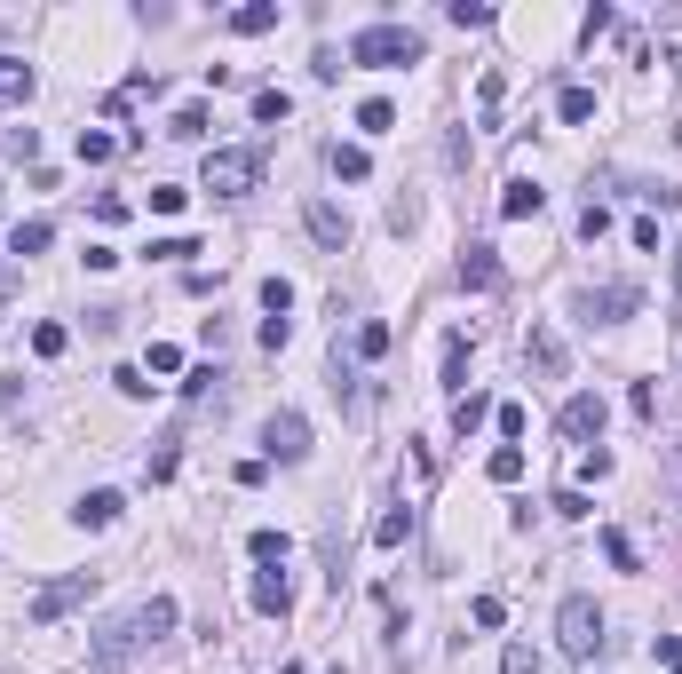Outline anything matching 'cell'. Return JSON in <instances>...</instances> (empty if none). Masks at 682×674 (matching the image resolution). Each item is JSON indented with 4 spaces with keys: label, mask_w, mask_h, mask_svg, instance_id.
I'll return each instance as SVG.
<instances>
[{
    "label": "cell",
    "mask_w": 682,
    "mask_h": 674,
    "mask_svg": "<svg viewBox=\"0 0 682 674\" xmlns=\"http://www.w3.org/2000/svg\"><path fill=\"white\" fill-rule=\"evenodd\" d=\"M421 56H429V40L413 24H365V32H349V64H365V72H405Z\"/></svg>",
    "instance_id": "6da1fadb"
},
{
    "label": "cell",
    "mask_w": 682,
    "mask_h": 674,
    "mask_svg": "<svg viewBox=\"0 0 682 674\" xmlns=\"http://www.w3.org/2000/svg\"><path fill=\"white\" fill-rule=\"evenodd\" d=\"M254 183H262V151H246V143L207 151V167H199V191H215V199H246Z\"/></svg>",
    "instance_id": "7a4b0ae2"
},
{
    "label": "cell",
    "mask_w": 682,
    "mask_h": 674,
    "mask_svg": "<svg viewBox=\"0 0 682 674\" xmlns=\"http://www.w3.org/2000/svg\"><path fill=\"white\" fill-rule=\"evenodd\" d=\"M135 659H143V619H135V611H119V619H104V627L88 635V667L96 674H127Z\"/></svg>",
    "instance_id": "3957f363"
},
{
    "label": "cell",
    "mask_w": 682,
    "mask_h": 674,
    "mask_svg": "<svg viewBox=\"0 0 682 674\" xmlns=\"http://www.w3.org/2000/svg\"><path fill=\"white\" fill-rule=\"evenodd\" d=\"M556 651H564V659H595V651H603V611H595V595H564V611H556Z\"/></svg>",
    "instance_id": "277c9868"
},
{
    "label": "cell",
    "mask_w": 682,
    "mask_h": 674,
    "mask_svg": "<svg viewBox=\"0 0 682 674\" xmlns=\"http://www.w3.org/2000/svg\"><path fill=\"white\" fill-rule=\"evenodd\" d=\"M88 595H96V571H64V579H48V587L24 603V619H32V627H56V619H64V611H80Z\"/></svg>",
    "instance_id": "5b68a950"
},
{
    "label": "cell",
    "mask_w": 682,
    "mask_h": 674,
    "mask_svg": "<svg viewBox=\"0 0 682 674\" xmlns=\"http://www.w3.org/2000/svg\"><path fill=\"white\" fill-rule=\"evenodd\" d=\"M571 310H579L587 326H619V318H635V310H643V286H627V278H619V286H587Z\"/></svg>",
    "instance_id": "8992f818"
},
{
    "label": "cell",
    "mask_w": 682,
    "mask_h": 674,
    "mask_svg": "<svg viewBox=\"0 0 682 674\" xmlns=\"http://www.w3.org/2000/svg\"><path fill=\"white\" fill-rule=\"evenodd\" d=\"M262 460H286V468L310 460V421H302V413H270V421H262Z\"/></svg>",
    "instance_id": "52a82bcc"
},
{
    "label": "cell",
    "mask_w": 682,
    "mask_h": 674,
    "mask_svg": "<svg viewBox=\"0 0 682 674\" xmlns=\"http://www.w3.org/2000/svg\"><path fill=\"white\" fill-rule=\"evenodd\" d=\"M603 421H611V405H603L595 389H579V397H571L564 413H556V429H564L571 445H587V452H595V437H603Z\"/></svg>",
    "instance_id": "ba28073f"
},
{
    "label": "cell",
    "mask_w": 682,
    "mask_h": 674,
    "mask_svg": "<svg viewBox=\"0 0 682 674\" xmlns=\"http://www.w3.org/2000/svg\"><path fill=\"white\" fill-rule=\"evenodd\" d=\"M524 357H532V373H540V381H564V373H571L564 334H556V326H540V318H532V334H524Z\"/></svg>",
    "instance_id": "9c48e42d"
},
{
    "label": "cell",
    "mask_w": 682,
    "mask_h": 674,
    "mask_svg": "<svg viewBox=\"0 0 682 674\" xmlns=\"http://www.w3.org/2000/svg\"><path fill=\"white\" fill-rule=\"evenodd\" d=\"M302 223H310V238H318L326 254L349 246V207H334V199H310V207H302Z\"/></svg>",
    "instance_id": "30bf717a"
},
{
    "label": "cell",
    "mask_w": 682,
    "mask_h": 674,
    "mask_svg": "<svg viewBox=\"0 0 682 674\" xmlns=\"http://www.w3.org/2000/svg\"><path fill=\"white\" fill-rule=\"evenodd\" d=\"M254 611L262 619H294V579L286 571H254Z\"/></svg>",
    "instance_id": "8fae6325"
},
{
    "label": "cell",
    "mask_w": 682,
    "mask_h": 674,
    "mask_svg": "<svg viewBox=\"0 0 682 674\" xmlns=\"http://www.w3.org/2000/svg\"><path fill=\"white\" fill-rule=\"evenodd\" d=\"M540 207H548V191H540L532 175H508V191H500V215H508V223H532Z\"/></svg>",
    "instance_id": "7c38bea8"
},
{
    "label": "cell",
    "mask_w": 682,
    "mask_h": 674,
    "mask_svg": "<svg viewBox=\"0 0 682 674\" xmlns=\"http://www.w3.org/2000/svg\"><path fill=\"white\" fill-rule=\"evenodd\" d=\"M460 286H468V294H492V286H500V254H492V246H468V254H460Z\"/></svg>",
    "instance_id": "4fadbf2b"
},
{
    "label": "cell",
    "mask_w": 682,
    "mask_h": 674,
    "mask_svg": "<svg viewBox=\"0 0 682 674\" xmlns=\"http://www.w3.org/2000/svg\"><path fill=\"white\" fill-rule=\"evenodd\" d=\"M119 508H127L119 492H80V508H72V524H80V532H104V524H119Z\"/></svg>",
    "instance_id": "5bb4252c"
},
{
    "label": "cell",
    "mask_w": 682,
    "mask_h": 674,
    "mask_svg": "<svg viewBox=\"0 0 682 674\" xmlns=\"http://www.w3.org/2000/svg\"><path fill=\"white\" fill-rule=\"evenodd\" d=\"M48 246H56V223H40V215H32V223H16V230H8V254H16V262H32V254H48Z\"/></svg>",
    "instance_id": "9a60e30c"
},
{
    "label": "cell",
    "mask_w": 682,
    "mask_h": 674,
    "mask_svg": "<svg viewBox=\"0 0 682 674\" xmlns=\"http://www.w3.org/2000/svg\"><path fill=\"white\" fill-rule=\"evenodd\" d=\"M230 32H246V40L278 32V0H246V8H230Z\"/></svg>",
    "instance_id": "2e32d148"
},
{
    "label": "cell",
    "mask_w": 682,
    "mask_h": 674,
    "mask_svg": "<svg viewBox=\"0 0 682 674\" xmlns=\"http://www.w3.org/2000/svg\"><path fill=\"white\" fill-rule=\"evenodd\" d=\"M135 619H143V643H159V635H175V595H151V603H135Z\"/></svg>",
    "instance_id": "e0dca14e"
},
{
    "label": "cell",
    "mask_w": 682,
    "mask_h": 674,
    "mask_svg": "<svg viewBox=\"0 0 682 674\" xmlns=\"http://www.w3.org/2000/svg\"><path fill=\"white\" fill-rule=\"evenodd\" d=\"M246 556L262 563V571H286V556H294V540H286V532H270V524H262V532H254V540H246Z\"/></svg>",
    "instance_id": "ac0fdd59"
},
{
    "label": "cell",
    "mask_w": 682,
    "mask_h": 674,
    "mask_svg": "<svg viewBox=\"0 0 682 674\" xmlns=\"http://www.w3.org/2000/svg\"><path fill=\"white\" fill-rule=\"evenodd\" d=\"M326 159H334V175H341V183H365V175H373V151H365V143H334Z\"/></svg>",
    "instance_id": "d6986e66"
},
{
    "label": "cell",
    "mask_w": 682,
    "mask_h": 674,
    "mask_svg": "<svg viewBox=\"0 0 682 674\" xmlns=\"http://www.w3.org/2000/svg\"><path fill=\"white\" fill-rule=\"evenodd\" d=\"M32 96V64L24 56H0V104H24Z\"/></svg>",
    "instance_id": "ffe728a7"
},
{
    "label": "cell",
    "mask_w": 682,
    "mask_h": 674,
    "mask_svg": "<svg viewBox=\"0 0 682 674\" xmlns=\"http://www.w3.org/2000/svg\"><path fill=\"white\" fill-rule=\"evenodd\" d=\"M246 112H254V127H278V119L294 112V96H286V88H254V104H246Z\"/></svg>",
    "instance_id": "44dd1931"
},
{
    "label": "cell",
    "mask_w": 682,
    "mask_h": 674,
    "mask_svg": "<svg viewBox=\"0 0 682 674\" xmlns=\"http://www.w3.org/2000/svg\"><path fill=\"white\" fill-rule=\"evenodd\" d=\"M413 540V508H389L381 524H373V548H405Z\"/></svg>",
    "instance_id": "7402d4cb"
},
{
    "label": "cell",
    "mask_w": 682,
    "mask_h": 674,
    "mask_svg": "<svg viewBox=\"0 0 682 674\" xmlns=\"http://www.w3.org/2000/svg\"><path fill=\"white\" fill-rule=\"evenodd\" d=\"M104 159H119V135H104V127H80V167H104Z\"/></svg>",
    "instance_id": "603a6c76"
},
{
    "label": "cell",
    "mask_w": 682,
    "mask_h": 674,
    "mask_svg": "<svg viewBox=\"0 0 682 674\" xmlns=\"http://www.w3.org/2000/svg\"><path fill=\"white\" fill-rule=\"evenodd\" d=\"M445 389H453V397H468V341H445Z\"/></svg>",
    "instance_id": "cb8c5ba5"
},
{
    "label": "cell",
    "mask_w": 682,
    "mask_h": 674,
    "mask_svg": "<svg viewBox=\"0 0 682 674\" xmlns=\"http://www.w3.org/2000/svg\"><path fill=\"white\" fill-rule=\"evenodd\" d=\"M556 112H564L571 127H587V119H595V88H564V96H556Z\"/></svg>",
    "instance_id": "d4e9b609"
},
{
    "label": "cell",
    "mask_w": 682,
    "mask_h": 674,
    "mask_svg": "<svg viewBox=\"0 0 682 674\" xmlns=\"http://www.w3.org/2000/svg\"><path fill=\"white\" fill-rule=\"evenodd\" d=\"M484 468H492V484H516V476H524V445H500Z\"/></svg>",
    "instance_id": "484cf974"
},
{
    "label": "cell",
    "mask_w": 682,
    "mask_h": 674,
    "mask_svg": "<svg viewBox=\"0 0 682 674\" xmlns=\"http://www.w3.org/2000/svg\"><path fill=\"white\" fill-rule=\"evenodd\" d=\"M167 135H183V143H199V135H207V104H183V112L167 119Z\"/></svg>",
    "instance_id": "4316f807"
},
{
    "label": "cell",
    "mask_w": 682,
    "mask_h": 674,
    "mask_svg": "<svg viewBox=\"0 0 682 674\" xmlns=\"http://www.w3.org/2000/svg\"><path fill=\"white\" fill-rule=\"evenodd\" d=\"M476 421H492V405H484V397H476V389H468V397H453V429H460V437H468V429H476Z\"/></svg>",
    "instance_id": "83f0119b"
},
{
    "label": "cell",
    "mask_w": 682,
    "mask_h": 674,
    "mask_svg": "<svg viewBox=\"0 0 682 674\" xmlns=\"http://www.w3.org/2000/svg\"><path fill=\"white\" fill-rule=\"evenodd\" d=\"M357 127H365V135H389V127H397V104H381V96L357 104Z\"/></svg>",
    "instance_id": "f1b7e54d"
},
{
    "label": "cell",
    "mask_w": 682,
    "mask_h": 674,
    "mask_svg": "<svg viewBox=\"0 0 682 674\" xmlns=\"http://www.w3.org/2000/svg\"><path fill=\"white\" fill-rule=\"evenodd\" d=\"M389 326H381V318H365V326H357V357H389Z\"/></svg>",
    "instance_id": "f546056e"
},
{
    "label": "cell",
    "mask_w": 682,
    "mask_h": 674,
    "mask_svg": "<svg viewBox=\"0 0 682 674\" xmlns=\"http://www.w3.org/2000/svg\"><path fill=\"white\" fill-rule=\"evenodd\" d=\"M191 254H199V238H183V230L175 238H151V262H191Z\"/></svg>",
    "instance_id": "4dcf8cb0"
},
{
    "label": "cell",
    "mask_w": 682,
    "mask_h": 674,
    "mask_svg": "<svg viewBox=\"0 0 682 674\" xmlns=\"http://www.w3.org/2000/svg\"><path fill=\"white\" fill-rule=\"evenodd\" d=\"M294 310V286L286 278H262V318H286Z\"/></svg>",
    "instance_id": "1f68e13d"
},
{
    "label": "cell",
    "mask_w": 682,
    "mask_h": 674,
    "mask_svg": "<svg viewBox=\"0 0 682 674\" xmlns=\"http://www.w3.org/2000/svg\"><path fill=\"white\" fill-rule=\"evenodd\" d=\"M183 397H191V405H207V397H223V373H215V365H199V373L183 381Z\"/></svg>",
    "instance_id": "d6a6232c"
},
{
    "label": "cell",
    "mask_w": 682,
    "mask_h": 674,
    "mask_svg": "<svg viewBox=\"0 0 682 674\" xmlns=\"http://www.w3.org/2000/svg\"><path fill=\"white\" fill-rule=\"evenodd\" d=\"M64 341H72V334L48 318V326H32V357H64Z\"/></svg>",
    "instance_id": "836d02e7"
},
{
    "label": "cell",
    "mask_w": 682,
    "mask_h": 674,
    "mask_svg": "<svg viewBox=\"0 0 682 674\" xmlns=\"http://www.w3.org/2000/svg\"><path fill=\"white\" fill-rule=\"evenodd\" d=\"M500 674H540V651H532V643H508V651H500Z\"/></svg>",
    "instance_id": "e575fe53"
},
{
    "label": "cell",
    "mask_w": 682,
    "mask_h": 674,
    "mask_svg": "<svg viewBox=\"0 0 682 674\" xmlns=\"http://www.w3.org/2000/svg\"><path fill=\"white\" fill-rule=\"evenodd\" d=\"M183 199H191L183 183H151V215H183Z\"/></svg>",
    "instance_id": "d590c367"
},
{
    "label": "cell",
    "mask_w": 682,
    "mask_h": 674,
    "mask_svg": "<svg viewBox=\"0 0 682 674\" xmlns=\"http://www.w3.org/2000/svg\"><path fill=\"white\" fill-rule=\"evenodd\" d=\"M468 619H476V627H508V603H500V595H476Z\"/></svg>",
    "instance_id": "8d00e7d4"
},
{
    "label": "cell",
    "mask_w": 682,
    "mask_h": 674,
    "mask_svg": "<svg viewBox=\"0 0 682 674\" xmlns=\"http://www.w3.org/2000/svg\"><path fill=\"white\" fill-rule=\"evenodd\" d=\"M603 556L619 563V571H635V540H627V532H619V524H611V532H603Z\"/></svg>",
    "instance_id": "74e56055"
},
{
    "label": "cell",
    "mask_w": 682,
    "mask_h": 674,
    "mask_svg": "<svg viewBox=\"0 0 682 674\" xmlns=\"http://www.w3.org/2000/svg\"><path fill=\"white\" fill-rule=\"evenodd\" d=\"M603 230H611V207H603V199H587V207H579V238H603Z\"/></svg>",
    "instance_id": "f35d334b"
},
{
    "label": "cell",
    "mask_w": 682,
    "mask_h": 674,
    "mask_svg": "<svg viewBox=\"0 0 682 674\" xmlns=\"http://www.w3.org/2000/svg\"><path fill=\"white\" fill-rule=\"evenodd\" d=\"M627 405H635V421H659V389H651V381H635V389H627Z\"/></svg>",
    "instance_id": "ab89813d"
},
{
    "label": "cell",
    "mask_w": 682,
    "mask_h": 674,
    "mask_svg": "<svg viewBox=\"0 0 682 674\" xmlns=\"http://www.w3.org/2000/svg\"><path fill=\"white\" fill-rule=\"evenodd\" d=\"M492 421H500V437H508V445H516V437H524V429H532V413H524V405H500V413H492Z\"/></svg>",
    "instance_id": "60d3db41"
},
{
    "label": "cell",
    "mask_w": 682,
    "mask_h": 674,
    "mask_svg": "<svg viewBox=\"0 0 682 674\" xmlns=\"http://www.w3.org/2000/svg\"><path fill=\"white\" fill-rule=\"evenodd\" d=\"M500 96H508V80H500V72H484V88H476V112L492 119V112H500Z\"/></svg>",
    "instance_id": "b9f144b4"
},
{
    "label": "cell",
    "mask_w": 682,
    "mask_h": 674,
    "mask_svg": "<svg viewBox=\"0 0 682 674\" xmlns=\"http://www.w3.org/2000/svg\"><path fill=\"white\" fill-rule=\"evenodd\" d=\"M651 659H659L667 674H682V635H659V643H651Z\"/></svg>",
    "instance_id": "7bdbcfd3"
},
{
    "label": "cell",
    "mask_w": 682,
    "mask_h": 674,
    "mask_svg": "<svg viewBox=\"0 0 682 674\" xmlns=\"http://www.w3.org/2000/svg\"><path fill=\"white\" fill-rule=\"evenodd\" d=\"M151 373H183V349L175 341H151Z\"/></svg>",
    "instance_id": "ee69618b"
},
{
    "label": "cell",
    "mask_w": 682,
    "mask_h": 674,
    "mask_svg": "<svg viewBox=\"0 0 682 674\" xmlns=\"http://www.w3.org/2000/svg\"><path fill=\"white\" fill-rule=\"evenodd\" d=\"M112 381H119V397H151V381H143V365H119Z\"/></svg>",
    "instance_id": "f6af8a7d"
},
{
    "label": "cell",
    "mask_w": 682,
    "mask_h": 674,
    "mask_svg": "<svg viewBox=\"0 0 682 674\" xmlns=\"http://www.w3.org/2000/svg\"><path fill=\"white\" fill-rule=\"evenodd\" d=\"M556 516H571V524H579V516H595V500H587V492H556Z\"/></svg>",
    "instance_id": "bcb514c9"
},
{
    "label": "cell",
    "mask_w": 682,
    "mask_h": 674,
    "mask_svg": "<svg viewBox=\"0 0 682 674\" xmlns=\"http://www.w3.org/2000/svg\"><path fill=\"white\" fill-rule=\"evenodd\" d=\"M294 341V318H262V349H286Z\"/></svg>",
    "instance_id": "7dc6e473"
},
{
    "label": "cell",
    "mask_w": 682,
    "mask_h": 674,
    "mask_svg": "<svg viewBox=\"0 0 682 674\" xmlns=\"http://www.w3.org/2000/svg\"><path fill=\"white\" fill-rule=\"evenodd\" d=\"M675 294H682V238H675Z\"/></svg>",
    "instance_id": "c3c4849f"
}]
</instances>
